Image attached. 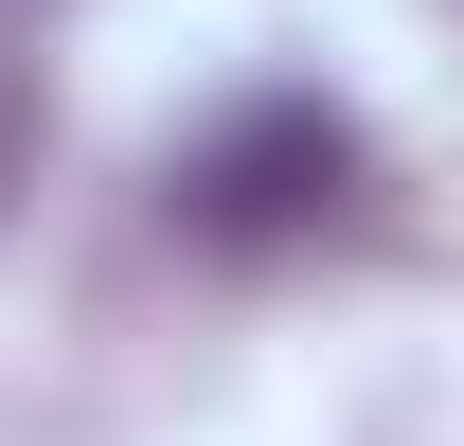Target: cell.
<instances>
[{
    "instance_id": "cell-1",
    "label": "cell",
    "mask_w": 464,
    "mask_h": 446,
    "mask_svg": "<svg viewBox=\"0 0 464 446\" xmlns=\"http://www.w3.org/2000/svg\"><path fill=\"white\" fill-rule=\"evenodd\" d=\"M179 232H215V250H286V232H322L357 197V125L322 108V90H250L232 125H197L179 143Z\"/></svg>"
},
{
    "instance_id": "cell-2",
    "label": "cell",
    "mask_w": 464,
    "mask_h": 446,
    "mask_svg": "<svg viewBox=\"0 0 464 446\" xmlns=\"http://www.w3.org/2000/svg\"><path fill=\"white\" fill-rule=\"evenodd\" d=\"M18 161H36V72L0 54V197H18Z\"/></svg>"
}]
</instances>
